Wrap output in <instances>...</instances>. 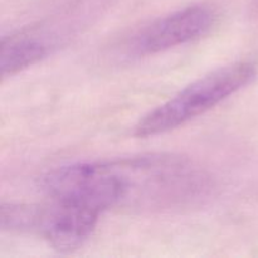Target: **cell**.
I'll return each mask as SVG.
<instances>
[{
    "mask_svg": "<svg viewBox=\"0 0 258 258\" xmlns=\"http://www.w3.org/2000/svg\"><path fill=\"white\" fill-rule=\"evenodd\" d=\"M217 15L204 4L190 5L159 18L134 37L130 49L136 55H153L186 44L206 35Z\"/></svg>",
    "mask_w": 258,
    "mask_h": 258,
    "instance_id": "4",
    "label": "cell"
},
{
    "mask_svg": "<svg viewBox=\"0 0 258 258\" xmlns=\"http://www.w3.org/2000/svg\"><path fill=\"white\" fill-rule=\"evenodd\" d=\"M54 38L38 29H27L4 37L2 40L3 77H10L37 64L52 53Z\"/></svg>",
    "mask_w": 258,
    "mask_h": 258,
    "instance_id": "5",
    "label": "cell"
},
{
    "mask_svg": "<svg viewBox=\"0 0 258 258\" xmlns=\"http://www.w3.org/2000/svg\"><path fill=\"white\" fill-rule=\"evenodd\" d=\"M97 164L112 208H184L206 199L212 189L206 171L174 154H145Z\"/></svg>",
    "mask_w": 258,
    "mask_h": 258,
    "instance_id": "1",
    "label": "cell"
},
{
    "mask_svg": "<svg viewBox=\"0 0 258 258\" xmlns=\"http://www.w3.org/2000/svg\"><path fill=\"white\" fill-rule=\"evenodd\" d=\"M98 213L82 204L50 199L47 204L3 203V231L35 233L59 252L82 246L97 226Z\"/></svg>",
    "mask_w": 258,
    "mask_h": 258,
    "instance_id": "3",
    "label": "cell"
},
{
    "mask_svg": "<svg viewBox=\"0 0 258 258\" xmlns=\"http://www.w3.org/2000/svg\"><path fill=\"white\" fill-rule=\"evenodd\" d=\"M256 76L257 66L252 62L219 68L146 113L136 123L134 134L138 138H150L175 130L248 86Z\"/></svg>",
    "mask_w": 258,
    "mask_h": 258,
    "instance_id": "2",
    "label": "cell"
}]
</instances>
